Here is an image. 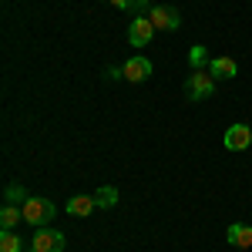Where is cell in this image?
<instances>
[{
  "instance_id": "obj_16",
  "label": "cell",
  "mask_w": 252,
  "mask_h": 252,
  "mask_svg": "<svg viewBox=\"0 0 252 252\" xmlns=\"http://www.w3.org/2000/svg\"><path fill=\"white\" fill-rule=\"evenodd\" d=\"M131 3H135V0H111V7H118V10H128Z\"/></svg>"
},
{
  "instance_id": "obj_17",
  "label": "cell",
  "mask_w": 252,
  "mask_h": 252,
  "mask_svg": "<svg viewBox=\"0 0 252 252\" xmlns=\"http://www.w3.org/2000/svg\"><path fill=\"white\" fill-rule=\"evenodd\" d=\"M31 252H37V249H31Z\"/></svg>"
},
{
  "instance_id": "obj_11",
  "label": "cell",
  "mask_w": 252,
  "mask_h": 252,
  "mask_svg": "<svg viewBox=\"0 0 252 252\" xmlns=\"http://www.w3.org/2000/svg\"><path fill=\"white\" fill-rule=\"evenodd\" d=\"M20 219H24V205H14V202H7V205L0 209V225H3V229H14Z\"/></svg>"
},
{
  "instance_id": "obj_14",
  "label": "cell",
  "mask_w": 252,
  "mask_h": 252,
  "mask_svg": "<svg viewBox=\"0 0 252 252\" xmlns=\"http://www.w3.org/2000/svg\"><path fill=\"white\" fill-rule=\"evenodd\" d=\"M0 252H24L20 249V235H14L10 229H3V235H0Z\"/></svg>"
},
{
  "instance_id": "obj_10",
  "label": "cell",
  "mask_w": 252,
  "mask_h": 252,
  "mask_svg": "<svg viewBox=\"0 0 252 252\" xmlns=\"http://www.w3.org/2000/svg\"><path fill=\"white\" fill-rule=\"evenodd\" d=\"M97 205H94V195H74L71 202H67V212L78 215V219H84V215H91Z\"/></svg>"
},
{
  "instance_id": "obj_15",
  "label": "cell",
  "mask_w": 252,
  "mask_h": 252,
  "mask_svg": "<svg viewBox=\"0 0 252 252\" xmlns=\"http://www.w3.org/2000/svg\"><path fill=\"white\" fill-rule=\"evenodd\" d=\"M3 195H7V202H14V205H24V202L31 198L24 185H7V189H3Z\"/></svg>"
},
{
  "instance_id": "obj_2",
  "label": "cell",
  "mask_w": 252,
  "mask_h": 252,
  "mask_svg": "<svg viewBox=\"0 0 252 252\" xmlns=\"http://www.w3.org/2000/svg\"><path fill=\"white\" fill-rule=\"evenodd\" d=\"M215 88V78L212 71H205V67H198V71H192L189 74V81H185V91H189V97L192 101H202V97H209Z\"/></svg>"
},
{
  "instance_id": "obj_3",
  "label": "cell",
  "mask_w": 252,
  "mask_h": 252,
  "mask_svg": "<svg viewBox=\"0 0 252 252\" xmlns=\"http://www.w3.org/2000/svg\"><path fill=\"white\" fill-rule=\"evenodd\" d=\"M31 249H37V252H64V232H58V229H44V225H40L37 232H34V239H31Z\"/></svg>"
},
{
  "instance_id": "obj_6",
  "label": "cell",
  "mask_w": 252,
  "mask_h": 252,
  "mask_svg": "<svg viewBox=\"0 0 252 252\" xmlns=\"http://www.w3.org/2000/svg\"><path fill=\"white\" fill-rule=\"evenodd\" d=\"M252 145V128L249 125H232L229 131H225V148L229 152H242V148H249Z\"/></svg>"
},
{
  "instance_id": "obj_12",
  "label": "cell",
  "mask_w": 252,
  "mask_h": 252,
  "mask_svg": "<svg viewBox=\"0 0 252 252\" xmlns=\"http://www.w3.org/2000/svg\"><path fill=\"white\" fill-rule=\"evenodd\" d=\"M115 202H118V189H111V185H104V189L94 192V205L97 209H111Z\"/></svg>"
},
{
  "instance_id": "obj_5",
  "label": "cell",
  "mask_w": 252,
  "mask_h": 252,
  "mask_svg": "<svg viewBox=\"0 0 252 252\" xmlns=\"http://www.w3.org/2000/svg\"><path fill=\"white\" fill-rule=\"evenodd\" d=\"M152 37H155V24L145 17V14H138V17L128 24V44H131V47H145Z\"/></svg>"
},
{
  "instance_id": "obj_8",
  "label": "cell",
  "mask_w": 252,
  "mask_h": 252,
  "mask_svg": "<svg viewBox=\"0 0 252 252\" xmlns=\"http://www.w3.org/2000/svg\"><path fill=\"white\" fill-rule=\"evenodd\" d=\"M225 239H229V246H235V249H252V225L232 222L229 232H225Z\"/></svg>"
},
{
  "instance_id": "obj_4",
  "label": "cell",
  "mask_w": 252,
  "mask_h": 252,
  "mask_svg": "<svg viewBox=\"0 0 252 252\" xmlns=\"http://www.w3.org/2000/svg\"><path fill=\"white\" fill-rule=\"evenodd\" d=\"M148 20L155 24V31H178L182 27V14L175 7H161V3H155L148 10Z\"/></svg>"
},
{
  "instance_id": "obj_7",
  "label": "cell",
  "mask_w": 252,
  "mask_h": 252,
  "mask_svg": "<svg viewBox=\"0 0 252 252\" xmlns=\"http://www.w3.org/2000/svg\"><path fill=\"white\" fill-rule=\"evenodd\" d=\"M148 74H152V61H148V58H128V64L121 67V78H128L131 84L145 81Z\"/></svg>"
},
{
  "instance_id": "obj_1",
  "label": "cell",
  "mask_w": 252,
  "mask_h": 252,
  "mask_svg": "<svg viewBox=\"0 0 252 252\" xmlns=\"http://www.w3.org/2000/svg\"><path fill=\"white\" fill-rule=\"evenodd\" d=\"M54 212H58V209H54L47 198H34V195H31V198L24 202V222H31V225H37V229L44 222H51Z\"/></svg>"
},
{
  "instance_id": "obj_9",
  "label": "cell",
  "mask_w": 252,
  "mask_h": 252,
  "mask_svg": "<svg viewBox=\"0 0 252 252\" xmlns=\"http://www.w3.org/2000/svg\"><path fill=\"white\" fill-rule=\"evenodd\" d=\"M209 71H212V78L229 81V78L239 74V64H235L232 58H212V61H209Z\"/></svg>"
},
{
  "instance_id": "obj_13",
  "label": "cell",
  "mask_w": 252,
  "mask_h": 252,
  "mask_svg": "<svg viewBox=\"0 0 252 252\" xmlns=\"http://www.w3.org/2000/svg\"><path fill=\"white\" fill-rule=\"evenodd\" d=\"M189 64H192V71H198V67H205V64H209V51H205L202 44H195L192 51H189Z\"/></svg>"
}]
</instances>
